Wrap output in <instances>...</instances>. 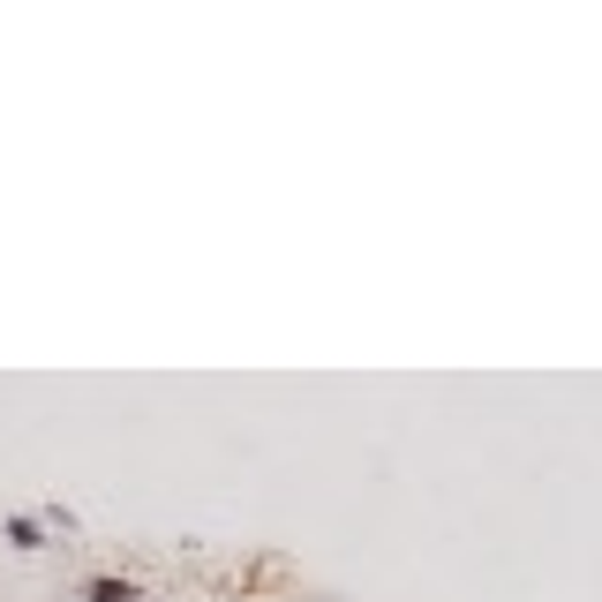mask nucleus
<instances>
[{
  "label": "nucleus",
  "instance_id": "f257e3e1",
  "mask_svg": "<svg viewBox=\"0 0 602 602\" xmlns=\"http://www.w3.org/2000/svg\"><path fill=\"white\" fill-rule=\"evenodd\" d=\"M90 602H136V588H129V580H98V588H90Z\"/></svg>",
  "mask_w": 602,
  "mask_h": 602
}]
</instances>
